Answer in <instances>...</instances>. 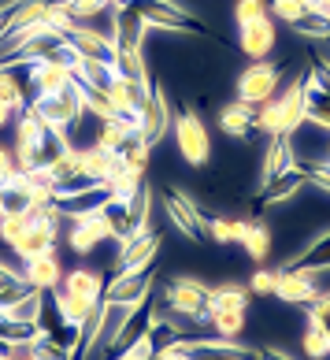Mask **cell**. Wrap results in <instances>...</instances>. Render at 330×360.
I'll return each mask as SVG.
<instances>
[{
	"label": "cell",
	"instance_id": "obj_32",
	"mask_svg": "<svg viewBox=\"0 0 330 360\" xmlns=\"http://www.w3.org/2000/svg\"><path fill=\"white\" fill-rule=\"evenodd\" d=\"M41 312H45V290H30L19 304L8 309V316L22 319V323H41Z\"/></svg>",
	"mask_w": 330,
	"mask_h": 360
},
{
	"label": "cell",
	"instance_id": "obj_12",
	"mask_svg": "<svg viewBox=\"0 0 330 360\" xmlns=\"http://www.w3.org/2000/svg\"><path fill=\"white\" fill-rule=\"evenodd\" d=\"M305 182H308L305 167H301V164H297V167H289V171H282V175H275V179H268V182H260V197H256V205H260V208H275V205L293 201Z\"/></svg>",
	"mask_w": 330,
	"mask_h": 360
},
{
	"label": "cell",
	"instance_id": "obj_24",
	"mask_svg": "<svg viewBox=\"0 0 330 360\" xmlns=\"http://www.w3.org/2000/svg\"><path fill=\"white\" fill-rule=\"evenodd\" d=\"M63 290H71V293H78V297H89V301H104V275L100 271H89V268H74V271H67L63 275V283H60Z\"/></svg>",
	"mask_w": 330,
	"mask_h": 360
},
{
	"label": "cell",
	"instance_id": "obj_1",
	"mask_svg": "<svg viewBox=\"0 0 330 360\" xmlns=\"http://www.w3.org/2000/svg\"><path fill=\"white\" fill-rule=\"evenodd\" d=\"M26 108H34L37 119H41L45 127L52 130H60L63 138L71 134V127L78 123V119H86V97H82V86L71 82L67 89H60V93H34V101L26 104Z\"/></svg>",
	"mask_w": 330,
	"mask_h": 360
},
{
	"label": "cell",
	"instance_id": "obj_52",
	"mask_svg": "<svg viewBox=\"0 0 330 360\" xmlns=\"http://www.w3.org/2000/svg\"><path fill=\"white\" fill-rule=\"evenodd\" d=\"M186 360H190V356H186Z\"/></svg>",
	"mask_w": 330,
	"mask_h": 360
},
{
	"label": "cell",
	"instance_id": "obj_34",
	"mask_svg": "<svg viewBox=\"0 0 330 360\" xmlns=\"http://www.w3.org/2000/svg\"><path fill=\"white\" fill-rule=\"evenodd\" d=\"M242 226H245V219H223V216H216V219H208V238L219 242V245L242 242Z\"/></svg>",
	"mask_w": 330,
	"mask_h": 360
},
{
	"label": "cell",
	"instance_id": "obj_45",
	"mask_svg": "<svg viewBox=\"0 0 330 360\" xmlns=\"http://www.w3.org/2000/svg\"><path fill=\"white\" fill-rule=\"evenodd\" d=\"M19 8H22V0H8V4H0V45L8 41V34H11V22H15Z\"/></svg>",
	"mask_w": 330,
	"mask_h": 360
},
{
	"label": "cell",
	"instance_id": "obj_38",
	"mask_svg": "<svg viewBox=\"0 0 330 360\" xmlns=\"http://www.w3.org/2000/svg\"><path fill=\"white\" fill-rule=\"evenodd\" d=\"M305 115H308V123H315V127L330 130V97L305 89Z\"/></svg>",
	"mask_w": 330,
	"mask_h": 360
},
{
	"label": "cell",
	"instance_id": "obj_20",
	"mask_svg": "<svg viewBox=\"0 0 330 360\" xmlns=\"http://www.w3.org/2000/svg\"><path fill=\"white\" fill-rule=\"evenodd\" d=\"M108 234V226H104L100 212H93V216H82V219H71V249L78 252V257H86V252H93Z\"/></svg>",
	"mask_w": 330,
	"mask_h": 360
},
{
	"label": "cell",
	"instance_id": "obj_22",
	"mask_svg": "<svg viewBox=\"0 0 330 360\" xmlns=\"http://www.w3.org/2000/svg\"><path fill=\"white\" fill-rule=\"evenodd\" d=\"M282 268H293V271H305V275H319V271H330V231L319 234L315 242H308L305 249L297 252L289 264Z\"/></svg>",
	"mask_w": 330,
	"mask_h": 360
},
{
	"label": "cell",
	"instance_id": "obj_40",
	"mask_svg": "<svg viewBox=\"0 0 330 360\" xmlns=\"http://www.w3.org/2000/svg\"><path fill=\"white\" fill-rule=\"evenodd\" d=\"M26 226H30V216H0V238H4L8 249L19 245V238L26 234Z\"/></svg>",
	"mask_w": 330,
	"mask_h": 360
},
{
	"label": "cell",
	"instance_id": "obj_47",
	"mask_svg": "<svg viewBox=\"0 0 330 360\" xmlns=\"http://www.w3.org/2000/svg\"><path fill=\"white\" fill-rule=\"evenodd\" d=\"M19 278H22V271H19V268H11L8 260H0V290H8L11 283H19Z\"/></svg>",
	"mask_w": 330,
	"mask_h": 360
},
{
	"label": "cell",
	"instance_id": "obj_41",
	"mask_svg": "<svg viewBox=\"0 0 330 360\" xmlns=\"http://www.w3.org/2000/svg\"><path fill=\"white\" fill-rule=\"evenodd\" d=\"M308 323L319 327L323 335L330 338V293H319V297L308 304Z\"/></svg>",
	"mask_w": 330,
	"mask_h": 360
},
{
	"label": "cell",
	"instance_id": "obj_8",
	"mask_svg": "<svg viewBox=\"0 0 330 360\" xmlns=\"http://www.w3.org/2000/svg\"><path fill=\"white\" fill-rule=\"evenodd\" d=\"M112 186L100 182V186H89V190H78V193H52V205L63 219H82V216H93L104 205L112 201Z\"/></svg>",
	"mask_w": 330,
	"mask_h": 360
},
{
	"label": "cell",
	"instance_id": "obj_5",
	"mask_svg": "<svg viewBox=\"0 0 330 360\" xmlns=\"http://www.w3.org/2000/svg\"><path fill=\"white\" fill-rule=\"evenodd\" d=\"M279 78H282V68L279 63H268V60H256L253 68H245L242 78H237V101L245 104H263L275 97V89H279Z\"/></svg>",
	"mask_w": 330,
	"mask_h": 360
},
{
	"label": "cell",
	"instance_id": "obj_7",
	"mask_svg": "<svg viewBox=\"0 0 330 360\" xmlns=\"http://www.w3.org/2000/svg\"><path fill=\"white\" fill-rule=\"evenodd\" d=\"M156 286V268L152 264H145V268L138 271H123V275H115L108 286H104V301H112V304H138L145 301L152 293Z\"/></svg>",
	"mask_w": 330,
	"mask_h": 360
},
{
	"label": "cell",
	"instance_id": "obj_18",
	"mask_svg": "<svg viewBox=\"0 0 330 360\" xmlns=\"http://www.w3.org/2000/svg\"><path fill=\"white\" fill-rule=\"evenodd\" d=\"M275 297L289 301V304H312L315 297H319V290H315V275L282 268L279 271V286H275Z\"/></svg>",
	"mask_w": 330,
	"mask_h": 360
},
{
	"label": "cell",
	"instance_id": "obj_25",
	"mask_svg": "<svg viewBox=\"0 0 330 360\" xmlns=\"http://www.w3.org/2000/svg\"><path fill=\"white\" fill-rule=\"evenodd\" d=\"M100 219H104V226H108V234L115 238L119 245L134 238V226H130V208H126L123 197H112V201L100 208Z\"/></svg>",
	"mask_w": 330,
	"mask_h": 360
},
{
	"label": "cell",
	"instance_id": "obj_46",
	"mask_svg": "<svg viewBox=\"0 0 330 360\" xmlns=\"http://www.w3.org/2000/svg\"><path fill=\"white\" fill-rule=\"evenodd\" d=\"M15 175H19L15 153H11V149H4V145H0V186H4L8 179H15Z\"/></svg>",
	"mask_w": 330,
	"mask_h": 360
},
{
	"label": "cell",
	"instance_id": "obj_42",
	"mask_svg": "<svg viewBox=\"0 0 330 360\" xmlns=\"http://www.w3.org/2000/svg\"><path fill=\"white\" fill-rule=\"evenodd\" d=\"M305 353L312 360H326L330 356V338L323 335L319 327H312V323H308V335H305Z\"/></svg>",
	"mask_w": 330,
	"mask_h": 360
},
{
	"label": "cell",
	"instance_id": "obj_50",
	"mask_svg": "<svg viewBox=\"0 0 330 360\" xmlns=\"http://www.w3.org/2000/svg\"><path fill=\"white\" fill-rule=\"evenodd\" d=\"M119 360H160V356H119Z\"/></svg>",
	"mask_w": 330,
	"mask_h": 360
},
{
	"label": "cell",
	"instance_id": "obj_23",
	"mask_svg": "<svg viewBox=\"0 0 330 360\" xmlns=\"http://www.w3.org/2000/svg\"><path fill=\"white\" fill-rule=\"evenodd\" d=\"M297 167V156H293V145H289L286 134H275L271 145L263 149V164H260V182H268L275 175H282V171Z\"/></svg>",
	"mask_w": 330,
	"mask_h": 360
},
{
	"label": "cell",
	"instance_id": "obj_11",
	"mask_svg": "<svg viewBox=\"0 0 330 360\" xmlns=\"http://www.w3.org/2000/svg\"><path fill=\"white\" fill-rule=\"evenodd\" d=\"M149 86H152V82H138V78L115 75V82L108 86V101H112L115 115L138 119V112L145 108V101H149Z\"/></svg>",
	"mask_w": 330,
	"mask_h": 360
},
{
	"label": "cell",
	"instance_id": "obj_37",
	"mask_svg": "<svg viewBox=\"0 0 330 360\" xmlns=\"http://www.w3.org/2000/svg\"><path fill=\"white\" fill-rule=\"evenodd\" d=\"M293 30L301 37H308V41H330V19L319 15V11H308V15L293 26Z\"/></svg>",
	"mask_w": 330,
	"mask_h": 360
},
{
	"label": "cell",
	"instance_id": "obj_10",
	"mask_svg": "<svg viewBox=\"0 0 330 360\" xmlns=\"http://www.w3.org/2000/svg\"><path fill=\"white\" fill-rule=\"evenodd\" d=\"M182 353L190 360H256V349L237 345L230 338H186Z\"/></svg>",
	"mask_w": 330,
	"mask_h": 360
},
{
	"label": "cell",
	"instance_id": "obj_44",
	"mask_svg": "<svg viewBox=\"0 0 330 360\" xmlns=\"http://www.w3.org/2000/svg\"><path fill=\"white\" fill-rule=\"evenodd\" d=\"M301 167H305V175H308V182L315 186V190L330 193V164H301Z\"/></svg>",
	"mask_w": 330,
	"mask_h": 360
},
{
	"label": "cell",
	"instance_id": "obj_2",
	"mask_svg": "<svg viewBox=\"0 0 330 360\" xmlns=\"http://www.w3.org/2000/svg\"><path fill=\"white\" fill-rule=\"evenodd\" d=\"M130 8H134L152 30H178V34L201 30V22H197L178 0H130Z\"/></svg>",
	"mask_w": 330,
	"mask_h": 360
},
{
	"label": "cell",
	"instance_id": "obj_26",
	"mask_svg": "<svg viewBox=\"0 0 330 360\" xmlns=\"http://www.w3.org/2000/svg\"><path fill=\"white\" fill-rule=\"evenodd\" d=\"M45 338V327L41 323H22V319H0V345L15 349V345H34Z\"/></svg>",
	"mask_w": 330,
	"mask_h": 360
},
{
	"label": "cell",
	"instance_id": "obj_4",
	"mask_svg": "<svg viewBox=\"0 0 330 360\" xmlns=\"http://www.w3.org/2000/svg\"><path fill=\"white\" fill-rule=\"evenodd\" d=\"M167 127H175L167 86L164 82H152L149 86V101H145V108L138 112V134L149 141V145H156L160 138H167Z\"/></svg>",
	"mask_w": 330,
	"mask_h": 360
},
{
	"label": "cell",
	"instance_id": "obj_36",
	"mask_svg": "<svg viewBox=\"0 0 330 360\" xmlns=\"http://www.w3.org/2000/svg\"><path fill=\"white\" fill-rule=\"evenodd\" d=\"M249 290L245 286H216L212 290V312L216 309H249Z\"/></svg>",
	"mask_w": 330,
	"mask_h": 360
},
{
	"label": "cell",
	"instance_id": "obj_14",
	"mask_svg": "<svg viewBox=\"0 0 330 360\" xmlns=\"http://www.w3.org/2000/svg\"><path fill=\"white\" fill-rule=\"evenodd\" d=\"M26 82H30L34 93H60L74 82V71L60 60H41V63L26 68Z\"/></svg>",
	"mask_w": 330,
	"mask_h": 360
},
{
	"label": "cell",
	"instance_id": "obj_9",
	"mask_svg": "<svg viewBox=\"0 0 330 360\" xmlns=\"http://www.w3.org/2000/svg\"><path fill=\"white\" fill-rule=\"evenodd\" d=\"M164 208H167V219L175 223L186 238H193V242H204L208 238V219L201 216V208H197L186 193L164 190Z\"/></svg>",
	"mask_w": 330,
	"mask_h": 360
},
{
	"label": "cell",
	"instance_id": "obj_49",
	"mask_svg": "<svg viewBox=\"0 0 330 360\" xmlns=\"http://www.w3.org/2000/svg\"><path fill=\"white\" fill-rule=\"evenodd\" d=\"M11 115H15V112H11L8 104H0V130H4V127L11 123Z\"/></svg>",
	"mask_w": 330,
	"mask_h": 360
},
{
	"label": "cell",
	"instance_id": "obj_48",
	"mask_svg": "<svg viewBox=\"0 0 330 360\" xmlns=\"http://www.w3.org/2000/svg\"><path fill=\"white\" fill-rule=\"evenodd\" d=\"M256 360H293V356L282 349H256Z\"/></svg>",
	"mask_w": 330,
	"mask_h": 360
},
{
	"label": "cell",
	"instance_id": "obj_16",
	"mask_svg": "<svg viewBox=\"0 0 330 360\" xmlns=\"http://www.w3.org/2000/svg\"><path fill=\"white\" fill-rule=\"evenodd\" d=\"M275 104H279V134L289 138L308 119L305 115V78H293L282 97H275Z\"/></svg>",
	"mask_w": 330,
	"mask_h": 360
},
{
	"label": "cell",
	"instance_id": "obj_51",
	"mask_svg": "<svg viewBox=\"0 0 330 360\" xmlns=\"http://www.w3.org/2000/svg\"><path fill=\"white\" fill-rule=\"evenodd\" d=\"M326 4H330V0H323V8H326Z\"/></svg>",
	"mask_w": 330,
	"mask_h": 360
},
{
	"label": "cell",
	"instance_id": "obj_13",
	"mask_svg": "<svg viewBox=\"0 0 330 360\" xmlns=\"http://www.w3.org/2000/svg\"><path fill=\"white\" fill-rule=\"evenodd\" d=\"M156 252H160V234H156V231H141V234H134L130 242H123V249H119L115 275L138 271V268H145V264H152V260H156Z\"/></svg>",
	"mask_w": 330,
	"mask_h": 360
},
{
	"label": "cell",
	"instance_id": "obj_17",
	"mask_svg": "<svg viewBox=\"0 0 330 360\" xmlns=\"http://www.w3.org/2000/svg\"><path fill=\"white\" fill-rule=\"evenodd\" d=\"M52 304H56V312L67 319L71 327H78L82 330L89 319H93L97 312H100V301H89V297H78V293H71V290H63V286H56L52 290Z\"/></svg>",
	"mask_w": 330,
	"mask_h": 360
},
{
	"label": "cell",
	"instance_id": "obj_31",
	"mask_svg": "<svg viewBox=\"0 0 330 360\" xmlns=\"http://www.w3.org/2000/svg\"><path fill=\"white\" fill-rule=\"evenodd\" d=\"M0 104H8L11 112H22L26 108V93H22V82L11 68H0Z\"/></svg>",
	"mask_w": 330,
	"mask_h": 360
},
{
	"label": "cell",
	"instance_id": "obj_15",
	"mask_svg": "<svg viewBox=\"0 0 330 360\" xmlns=\"http://www.w3.org/2000/svg\"><path fill=\"white\" fill-rule=\"evenodd\" d=\"M275 41H279V30H275V19H260V22H249L242 26V34H237V45L249 60H268L275 52Z\"/></svg>",
	"mask_w": 330,
	"mask_h": 360
},
{
	"label": "cell",
	"instance_id": "obj_27",
	"mask_svg": "<svg viewBox=\"0 0 330 360\" xmlns=\"http://www.w3.org/2000/svg\"><path fill=\"white\" fill-rule=\"evenodd\" d=\"M149 149H152V145L149 141H145L141 134H130L123 145H119V160H123V167L126 171H134V175H145V167H149Z\"/></svg>",
	"mask_w": 330,
	"mask_h": 360
},
{
	"label": "cell",
	"instance_id": "obj_33",
	"mask_svg": "<svg viewBox=\"0 0 330 360\" xmlns=\"http://www.w3.org/2000/svg\"><path fill=\"white\" fill-rule=\"evenodd\" d=\"M305 89H312V93H323V97H330V60H323V56H312L308 60V68H305Z\"/></svg>",
	"mask_w": 330,
	"mask_h": 360
},
{
	"label": "cell",
	"instance_id": "obj_28",
	"mask_svg": "<svg viewBox=\"0 0 330 360\" xmlns=\"http://www.w3.org/2000/svg\"><path fill=\"white\" fill-rule=\"evenodd\" d=\"M242 245H245V252H249L256 264H263V260H268V252H271L268 226L256 223V219H245V226H242Z\"/></svg>",
	"mask_w": 330,
	"mask_h": 360
},
{
	"label": "cell",
	"instance_id": "obj_43",
	"mask_svg": "<svg viewBox=\"0 0 330 360\" xmlns=\"http://www.w3.org/2000/svg\"><path fill=\"white\" fill-rule=\"evenodd\" d=\"M275 286H279V271H256L249 290L260 293V297H275Z\"/></svg>",
	"mask_w": 330,
	"mask_h": 360
},
{
	"label": "cell",
	"instance_id": "obj_6",
	"mask_svg": "<svg viewBox=\"0 0 330 360\" xmlns=\"http://www.w3.org/2000/svg\"><path fill=\"white\" fill-rule=\"evenodd\" d=\"M164 297L171 301V309L190 316V319H208L212 316V290L201 286L197 278H175V283H167Z\"/></svg>",
	"mask_w": 330,
	"mask_h": 360
},
{
	"label": "cell",
	"instance_id": "obj_3",
	"mask_svg": "<svg viewBox=\"0 0 330 360\" xmlns=\"http://www.w3.org/2000/svg\"><path fill=\"white\" fill-rule=\"evenodd\" d=\"M175 141H178L182 160L193 164V167H201V164L212 160V138H208V127L190 108L175 115Z\"/></svg>",
	"mask_w": 330,
	"mask_h": 360
},
{
	"label": "cell",
	"instance_id": "obj_35",
	"mask_svg": "<svg viewBox=\"0 0 330 360\" xmlns=\"http://www.w3.org/2000/svg\"><path fill=\"white\" fill-rule=\"evenodd\" d=\"M268 8H271V19L275 22H286V26H297L301 19L308 15L305 0H268Z\"/></svg>",
	"mask_w": 330,
	"mask_h": 360
},
{
	"label": "cell",
	"instance_id": "obj_19",
	"mask_svg": "<svg viewBox=\"0 0 330 360\" xmlns=\"http://www.w3.org/2000/svg\"><path fill=\"white\" fill-rule=\"evenodd\" d=\"M219 127H223V134L242 138V141H249L253 134H260V130H256V108H253V104H245V101L227 104V108L219 112Z\"/></svg>",
	"mask_w": 330,
	"mask_h": 360
},
{
	"label": "cell",
	"instance_id": "obj_21",
	"mask_svg": "<svg viewBox=\"0 0 330 360\" xmlns=\"http://www.w3.org/2000/svg\"><path fill=\"white\" fill-rule=\"evenodd\" d=\"M22 278H26L34 290L52 293V290L63 283V271H60L56 252H48V257H34V260H22Z\"/></svg>",
	"mask_w": 330,
	"mask_h": 360
},
{
	"label": "cell",
	"instance_id": "obj_30",
	"mask_svg": "<svg viewBox=\"0 0 330 360\" xmlns=\"http://www.w3.org/2000/svg\"><path fill=\"white\" fill-rule=\"evenodd\" d=\"M115 75L138 78V82H149V71H145L141 49H115Z\"/></svg>",
	"mask_w": 330,
	"mask_h": 360
},
{
	"label": "cell",
	"instance_id": "obj_29",
	"mask_svg": "<svg viewBox=\"0 0 330 360\" xmlns=\"http://www.w3.org/2000/svg\"><path fill=\"white\" fill-rule=\"evenodd\" d=\"M208 323L216 327V335L219 338H237L242 335V327H245V309H216L212 316H208Z\"/></svg>",
	"mask_w": 330,
	"mask_h": 360
},
{
	"label": "cell",
	"instance_id": "obj_39",
	"mask_svg": "<svg viewBox=\"0 0 330 360\" xmlns=\"http://www.w3.org/2000/svg\"><path fill=\"white\" fill-rule=\"evenodd\" d=\"M268 15H271L268 0H237V4H234V22L237 26L260 22V19H268Z\"/></svg>",
	"mask_w": 330,
	"mask_h": 360
}]
</instances>
